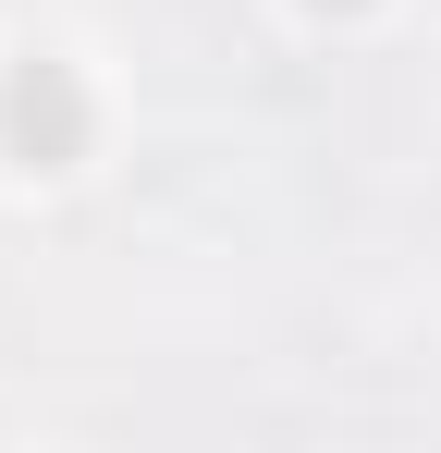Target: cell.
Here are the masks:
<instances>
[{
	"label": "cell",
	"mask_w": 441,
	"mask_h": 453,
	"mask_svg": "<svg viewBox=\"0 0 441 453\" xmlns=\"http://www.w3.org/2000/svg\"><path fill=\"white\" fill-rule=\"evenodd\" d=\"M86 135H98V111H86L74 62H62V50H25L12 86H0V148H12V172H74Z\"/></svg>",
	"instance_id": "cell-1"
}]
</instances>
